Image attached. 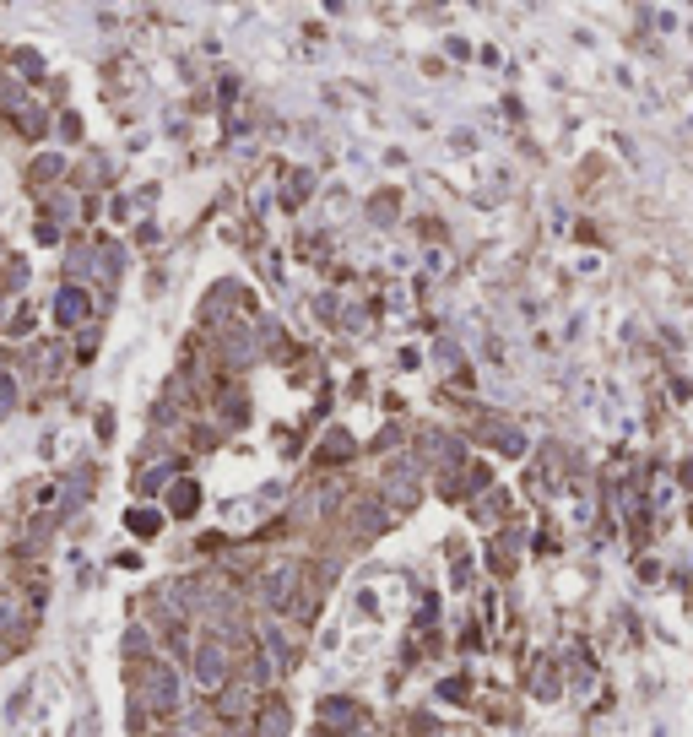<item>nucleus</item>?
<instances>
[{
	"label": "nucleus",
	"instance_id": "7ed1b4c3",
	"mask_svg": "<svg viewBox=\"0 0 693 737\" xmlns=\"http://www.w3.org/2000/svg\"><path fill=\"white\" fill-rule=\"evenodd\" d=\"M320 721L336 726V732H346V726L358 721V705H353V700H320Z\"/></svg>",
	"mask_w": 693,
	"mask_h": 737
},
{
	"label": "nucleus",
	"instance_id": "20e7f679",
	"mask_svg": "<svg viewBox=\"0 0 693 737\" xmlns=\"http://www.w3.org/2000/svg\"><path fill=\"white\" fill-rule=\"evenodd\" d=\"M293 580H298L293 564H288V569H271V575L260 580V586H265V602H288V596H293Z\"/></svg>",
	"mask_w": 693,
	"mask_h": 737
},
{
	"label": "nucleus",
	"instance_id": "39448f33",
	"mask_svg": "<svg viewBox=\"0 0 693 737\" xmlns=\"http://www.w3.org/2000/svg\"><path fill=\"white\" fill-rule=\"evenodd\" d=\"M54 315H60V325H71V320H82V315H87V304H82V293H60V304H54Z\"/></svg>",
	"mask_w": 693,
	"mask_h": 737
},
{
	"label": "nucleus",
	"instance_id": "f03ea898",
	"mask_svg": "<svg viewBox=\"0 0 693 737\" xmlns=\"http://www.w3.org/2000/svg\"><path fill=\"white\" fill-rule=\"evenodd\" d=\"M223 667H228V656H223L217 645H200V651H195V673H200V684H223Z\"/></svg>",
	"mask_w": 693,
	"mask_h": 737
},
{
	"label": "nucleus",
	"instance_id": "0eeeda50",
	"mask_svg": "<svg viewBox=\"0 0 693 737\" xmlns=\"http://www.w3.org/2000/svg\"><path fill=\"white\" fill-rule=\"evenodd\" d=\"M276 732L288 737V710H282V705H271V710H265V737H276Z\"/></svg>",
	"mask_w": 693,
	"mask_h": 737
},
{
	"label": "nucleus",
	"instance_id": "f257e3e1",
	"mask_svg": "<svg viewBox=\"0 0 693 737\" xmlns=\"http://www.w3.org/2000/svg\"><path fill=\"white\" fill-rule=\"evenodd\" d=\"M147 700H152V710H168L179 700V684H174L168 667H152V673H147Z\"/></svg>",
	"mask_w": 693,
	"mask_h": 737
},
{
	"label": "nucleus",
	"instance_id": "6e6552de",
	"mask_svg": "<svg viewBox=\"0 0 693 737\" xmlns=\"http://www.w3.org/2000/svg\"><path fill=\"white\" fill-rule=\"evenodd\" d=\"M130 531H142V537H152V531H158V515H147V510H135V515H130Z\"/></svg>",
	"mask_w": 693,
	"mask_h": 737
},
{
	"label": "nucleus",
	"instance_id": "1a4fd4ad",
	"mask_svg": "<svg viewBox=\"0 0 693 737\" xmlns=\"http://www.w3.org/2000/svg\"><path fill=\"white\" fill-rule=\"evenodd\" d=\"M12 396H17V390H12V380L0 374V418H6V407H12Z\"/></svg>",
	"mask_w": 693,
	"mask_h": 737
},
{
	"label": "nucleus",
	"instance_id": "423d86ee",
	"mask_svg": "<svg viewBox=\"0 0 693 737\" xmlns=\"http://www.w3.org/2000/svg\"><path fill=\"white\" fill-rule=\"evenodd\" d=\"M168 504H174V510H179V515H190V510H195V504H200V494H195V488H190V483H179V488H174V494H168Z\"/></svg>",
	"mask_w": 693,
	"mask_h": 737
}]
</instances>
